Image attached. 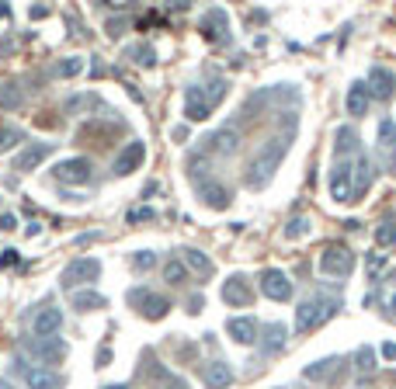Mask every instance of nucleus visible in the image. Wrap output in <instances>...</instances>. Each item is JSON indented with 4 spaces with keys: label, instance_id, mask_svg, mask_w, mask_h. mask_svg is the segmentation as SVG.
Segmentation results:
<instances>
[{
    "label": "nucleus",
    "instance_id": "nucleus-1",
    "mask_svg": "<svg viewBox=\"0 0 396 389\" xmlns=\"http://www.w3.org/2000/svg\"><path fill=\"white\" fill-rule=\"evenodd\" d=\"M289 146H292V132H278V136H272V139L257 150V157L250 160V167H247V174H243V184L254 188V191H261V188L275 177L278 167H281Z\"/></svg>",
    "mask_w": 396,
    "mask_h": 389
},
{
    "label": "nucleus",
    "instance_id": "nucleus-2",
    "mask_svg": "<svg viewBox=\"0 0 396 389\" xmlns=\"http://www.w3.org/2000/svg\"><path fill=\"white\" fill-rule=\"evenodd\" d=\"M337 296H313V299H306V303H299V309H296V330L299 334H310V330H317L320 323H327L334 313H337Z\"/></svg>",
    "mask_w": 396,
    "mask_h": 389
},
{
    "label": "nucleus",
    "instance_id": "nucleus-3",
    "mask_svg": "<svg viewBox=\"0 0 396 389\" xmlns=\"http://www.w3.org/2000/svg\"><path fill=\"white\" fill-rule=\"evenodd\" d=\"M355 271V251L348 247V244H327L323 251H320V275H327V278H348Z\"/></svg>",
    "mask_w": 396,
    "mask_h": 389
},
{
    "label": "nucleus",
    "instance_id": "nucleus-4",
    "mask_svg": "<svg viewBox=\"0 0 396 389\" xmlns=\"http://www.w3.org/2000/svg\"><path fill=\"white\" fill-rule=\"evenodd\" d=\"M98 275H101V261L98 258H77V261H70V264L63 268L59 285H63V289H80V285L98 282Z\"/></svg>",
    "mask_w": 396,
    "mask_h": 389
},
{
    "label": "nucleus",
    "instance_id": "nucleus-5",
    "mask_svg": "<svg viewBox=\"0 0 396 389\" xmlns=\"http://www.w3.org/2000/svg\"><path fill=\"white\" fill-rule=\"evenodd\" d=\"M129 303L136 306L146 320H163L167 309H170V299H163V296L150 292V289H132V292H129Z\"/></svg>",
    "mask_w": 396,
    "mask_h": 389
},
{
    "label": "nucleus",
    "instance_id": "nucleus-6",
    "mask_svg": "<svg viewBox=\"0 0 396 389\" xmlns=\"http://www.w3.org/2000/svg\"><path fill=\"white\" fill-rule=\"evenodd\" d=\"M375 150H379V164H383V171L396 174V122L390 119V115L379 122V143H375Z\"/></svg>",
    "mask_w": 396,
    "mask_h": 389
},
{
    "label": "nucleus",
    "instance_id": "nucleus-7",
    "mask_svg": "<svg viewBox=\"0 0 396 389\" xmlns=\"http://www.w3.org/2000/svg\"><path fill=\"white\" fill-rule=\"evenodd\" d=\"M21 376H25V386L28 389H63L66 386V376H59L56 369H45V365H25L21 361Z\"/></svg>",
    "mask_w": 396,
    "mask_h": 389
},
{
    "label": "nucleus",
    "instance_id": "nucleus-8",
    "mask_svg": "<svg viewBox=\"0 0 396 389\" xmlns=\"http://www.w3.org/2000/svg\"><path fill=\"white\" fill-rule=\"evenodd\" d=\"M351 167L355 160H334L330 167V198L334 202H351Z\"/></svg>",
    "mask_w": 396,
    "mask_h": 389
},
{
    "label": "nucleus",
    "instance_id": "nucleus-9",
    "mask_svg": "<svg viewBox=\"0 0 396 389\" xmlns=\"http://www.w3.org/2000/svg\"><path fill=\"white\" fill-rule=\"evenodd\" d=\"M261 292H264L272 303H289V299H292V282H289L285 271L268 268V271L261 275Z\"/></svg>",
    "mask_w": 396,
    "mask_h": 389
},
{
    "label": "nucleus",
    "instance_id": "nucleus-10",
    "mask_svg": "<svg viewBox=\"0 0 396 389\" xmlns=\"http://www.w3.org/2000/svg\"><path fill=\"white\" fill-rule=\"evenodd\" d=\"M32 354L39 358L45 369H49V365H59V361L66 358V341H63V337H35V341H32Z\"/></svg>",
    "mask_w": 396,
    "mask_h": 389
},
{
    "label": "nucleus",
    "instance_id": "nucleus-11",
    "mask_svg": "<svg viewBox=\"0 0 396 389\" xmlns=\"http://www.w3.org/2000/svg\"><path fill=\"white\" fill-rule=\"evenodd\" d=\"M237 150H240V132L233 129V126L212 132V136L205 139V153H216V157H233Z\"/></svg>",
    "mask_w": 396,
    "mask_h": 389
},
{
    "label": "nucleus",
    "instance_id": "nucleus-12",
    "mask_svg": "<svg viewBox=\"0 0 396 389\" xmlns=\"http://www.w3.org/2000/svg\"><path fill=\"white\" fill-rule=\"evenodd\" d=\"M303 376L310 383H337L344 376V365H341V358H320V361L303 369Z\"/></svg>",
    "mask_w": 396,
    "mask_h": 389
},
{
    "label": "nucleus",
    "instance_id": "nucleus-13",
    "mask_svg": "<svg viewBox=\"0 0 396 389\" xmlns=\"http://www.w3.org/2000/svg\"><path fill=\"white\" fill-rule=\"evenodd\" d=\"M368 94L379 97V101H393L396 77H393L390 66H372V73H368Z\"/></svg>",
    "mask_w": 396,
    "mask_h": 389
},
{
    "label": "nucleus",
    "instance_id": "nucleus-14",
    "mask_svg": "<svg viewBox=\"0 0 396 389\" xmlns=\"http://www.w3.org/2000/svg\"><path fill=\"white\" fill-rule=\"evenodd\" d=\"M223 303H230V306L254 303V289H250V282H247L243 275H230V278L223 282Z\"/></svg>",
    "mask_w": 396,
    "mask_h": 389
},
{
    "label": "nucleus",
    "instance_id": "nucleus-15",
    "mask_svg": "<svg viewBox=\"0 0 396 389\" xmlns=\"http://www.w3.org/2000/svg\"><path fill=\"white\" fill-rule=\"evenodd\" d=\"M56 177L66 184H87L91 181V160L87 157H70L63 164H56Z\"/></svg>",
    "mask_w": 396,
    "mask_h": 389
},
{
    "label": "nucleus",
    "instance_id": "nucleus-16",
    "mask_svg": "<svg viewBox=\"0 0 396 389\" xmlns=\"http://www.w3.org/2000/svg\"><path fill=\"white\" fill-rule=\"evenodd\" d=\"M372 177H375V171H372V160H368L365 153H358L355 167H351V202H358V198L372 188Z\"/></svg>",
    "mask_w": 396,
    "mask_h": 389
},
{
    "label": "nucleus",
    "instance_id": "nucleus-17",
    "mask_svg": "<svg viewBox=\"0 0 396 389\" xmlns=\"http://www.w3.org/2000/svg\"><path fill=\"white\" fill-rule=\"evenodd\" d=\"M185 115H188V122H205L212 115V104H209L202 87H188L185 90Z\"/></svg>",
    "mask_w": 396,
    "mask_h": 389
},
{
    "label": "nucleus",
    "instance_id": "nucleus-18",
    "mask_svg": "<svg viewBox=\"0 0 396 389\" xmlns=\"http://www.w3.org/2000/svg\"><path fill=\"white\" fill-rule=\"evenodd\" d=\"M334 139H337L334 143V160H351V157L361 153V139H358L355 126H341Z\"/></svg>",
    "mask_w": 396,
    "mask_h": 389
},
{
    "label": "nucleus",
    "instance_id": "nucleus-19",
    "mask_svg": "<svg viewBox=\"0 0 396 389\" xmlns=\"http://www.w3.org/2000/svg\"><path fill=\"white\" fill-rule=\"evenodd\" d=\"M63 327V309H56V306H45L35 313V320H32V330H35V337H56V330Z\"/></svg>",
    "mask_w": 396,
    "mask_h": 389
},
{
    "label": "nucleus",
    "instance_id": "nucleus-20",
    "mask_svg": "<svg viewBox=\"0 0 396 389\" xmlns=\"http://www.w3.org/2000/svg\"><path fill=\"white\" fill-rule=\"evenodd\" d=\"M226 330H230V337L237 345H243V347L257 345V323H254V316H230L226 320Z\"/></svg>",
    "mask_w": 396,
    "mask_h": 389
},
{
    "label": "nucleus",
    "instance_id": "nucleus-21",
    "mask_svg": "<svg viewBox=\"0 0 396 389\" xmlns=\"http://www.w3.org/2000/svg\"><path fill=\"white\" fill-rule=\"evenodd\" d=\"M146 160V146L139 143V139H132L125 150L119 153V160H115V174L119 177H125V174H132V171H139V164Z\"/></svg>",
    "mask_w": 396,
    "mask_h": 389
},
{
    "label": "nucleus",
    "instance_id": "nucleus-22",
    "mask_svg": "<svg viewBox=\"0 0 396 389\" xmlns=\"http://www.w3.org/2000/svg\"><path fill=\"white\" fill-rule=\"evenodd\" d=\"M198 198H202L209 209H216V213L230 209V191H226L219 181H202V184H198Z\"/></svg>",
    "mask_w": 396,
    "mask_h": 389
},
{
    "label": "nucleus",
    "instance_id": "nucleus-23",
    "mask_svg": "<svg viewBox=\"0 0 396 389\" xmlns=\"http://www.w3.org/2000/svg\"><path fill=\"white\" fill-rule=\"evenodd\" d=\"M202 383L209 389H226L233 383V369H230L226 361H209V365L202 369Z\"/></svg>",
    "mask_w": 396,
    "mask_h": 389
},
{
    "label": "nucleus",
    "instance_id": "nucleus-24",
    "mask_svg": "<svg viewBox=\"0 0 396 389\" xmlns=\"http://www.w3.org/2000/svg\"><path fill=\"white\" fill-rule=\"evenodd\" d=\"M368 101H372V94H368V84H351V90H348V115H355V119H361L365 112H368Z\"/></svg>",
    "mask_w": 396,
    "mask_h": 389
},
{
    "label": "nucleus",
    "instance_id": "nucleus-25",
    "mask_svg": "<svg viewBox=\"0 0 396 389\" xmlns=\"http://www.w3.org/2000/svg\"><path fill=\"white\" fill-rule=\"evenodd\" d=\"M49 153H52V143H42V146L35 143V146H28V150L14 160V167H18V171H32V167H35V164H42Z\"/></svg>",
    "mask_w": 396,
    "mask_h": 389
},
{
    "label": "nucleus",
    "instance_id": "nucleus-26",
    "mask_svg": "<svg viewBox=\"0 0 396 389\" xmlns=\"http://www.w3.org/2000/svg\"><path fill=\"white\" fill-rule=\"evenodd\" d=\"M181 261H185V268H192V271L202 275V278H209V275L216 271V268H212V261L205 258L202 251H195V247H185V251H181Z\"/></svg>",
    "mask_w": 396,
    "mask_h": 389
},
{
    "label": "nucleus",
    "instance_id": "nucleus-27",
    "mask_svg": "<svg viewBox=\"0 0 396 389\" xmlns=\"http://www.w3.org/2000/svg\"><path fill=\"white\" fill-rule=\"evenodd\" d=\"M202 32L209 35V39H226V11H209L205 14V21H202Z\"/></svg>",
    "mask_w": 396,
    "mask_h": 389
},
{
    "label": "nucleus",
    "instance_id": "nucleus-28",
    "mask_svg": "<svg viewBox=\"0 0 396 389\" xmlns=\"http://www.w3.org/2000/svg\"><path fill=\"white\" fill-rule=\"evenodd\" d=\"M285 334H289V330H285L281 323H268V327H264V354H278V351L285 347Z\"/></svg>",
    "mask_w": 396,
    "mask_h": 389
},
{
    "label": "nucleus",
    "instance_id": "nucleus-29",
    "mask_svg": "<svg viewBox=\"0 0 396 389\" xmlns=\"http://www.w3.org/2000/svg\"><path fill=\"white\" fill-rule=\"evenodd\" d=\"M70 306L77 309V313H91V309H105V296H98V292H77L74 299H70Z\"/></svg>",
    "mask_w": 396,
    "mask_h": 389
},
{
    "label": "nucleus",
    "instance_id": "nucleus-30",
    "mask_svg": "<svg viewBox=\"0 0 396 389\" xmlns=\"http://www.w3.org/2000/svg\"><path fill=\"white\" fill-rule=\"evenodd\" d=\"M163 282H170V285L188 282V268H185V261H167V264H163Z\"/></svg>",
    "mask_w": 396,
    "mask_h": 389
},
{
    "label": "nucleus",
    "instance_id": "nucleus-31",
    "mask_svg": "<svg viewBox=\"0 0 396 389\" xmlns=\"http://www.w3.org/2000/svg\"><path fill=\"white\" fill-rule=\"evenodd\" d=\"M310 219L306 216H296V219H289V226H285V240H303V237H310Z\"/></svg>",
    "mask_w": 396,
    "mask_h": 389
},
{
    "label": "nucleus",
    "instance_id": "nucleus-32",
    "mask_svg": "<svg viewBox=\"0 0 396 389\" xmlns=\"http://www.w3.org/2000/svg\"><path fill=\"white\" fill-rule=\"evenodd\" d=\"M185 167H188V177H192L195 184H202V181H209V177H205V171H209V157H202V153H195V157H188V164H185Z\"/></svg>",
    "mask_w": 396,
    "mask_h": 389
},
{
    "label": "nucleus",
    "instance_id": "nucleus-33",
    "mask_svg": "<svg viewBox=\"0 0 396 389\" xmlns=\"http://www.w3.org/2000/svg\"><path fill=\"white\" fill-rule=\"evenodd\" d=\"M0 108H4V112L21 108V90H18V84H4L0 87Z\"/></svg>",
    "mask_w": 396,
    "mask_h": 389
},
{
    "label": "nucleus",
    "instance_id": "nucleus-34",
    "mask_svg": "<svg viewBox=\"0 0 396 389\" xmlns=\"http://www.w3.org/2000/svg\"><path fill=\"white\" fill-rule=\"evenodd\" d=\"M355 365H358L361 376H372V372H375V351H372V347H358Z\"/></svg>",
    "mask_w": 396,
    "mask_h": 389
},
{
    "label": "nucleus",
    "instance_id": "nucleus-35",
    "mask_svg": "<svg viewBox=\"0 0 396 389\" xmlns=\"http://www.w3.org/2000/svg\"><path fill=\"white\" fill-rule=\"evenodd\" d=\"M83 108H98V97L94 94H80V97H70L66 101V115H77Z\"/></svg>",
    "mask_w": 396,
    "mask_h": 389
},
{
    "label": "nucleus",
    "instance_id": "nucleus-36",
    "mask_svg": "<svg viewBox=\"0 0 396 389\" xmlns=\"http://www.w3.org/2000/svg\"><path fill=\"white\" fill-rule=\"evenodd\" d=\"M132 268H136V271H153V268H157V254H153V251H136Z\"/></svg>",
    "mask_w": 396,
    "mask_h": 389
},
{
    "label": "nucleus",
    "instance_id": "nucleus-37",
    "mask_svg": "<svg viewBox=\"0 0 396 389\" xmlns=\"http://www.w3.org/2000/svg\"><path fill=\"white\" fill-rule=\"evenodd\" d=\"M129 56H136L139 66H153V63H157V52H153L150 45H136V49H129Z\"/></svg>",
    "mask_w": 396,
    "mask_h": 389
},
{
    "label": "nucleus",
    "instance_id": "nucleus-38",
    "mask_svg": "<svg viewBox=\"0 0 396 389\" xmlns=\"http://www.w3.org/2000/svg\"><path fill=\"white\" fill-rule=\"evenodd\" d=\"M383 309H386V313H393V316H396V278H393V282H386V285H383Z\"/></svg>",
    "mask_w": 396,
    "mask_h": 389
},
{
    "label": "nucleus",
    "instance_id": "nucleus-39",
    "mask_svg": "<svg viewBox=\"0 0 396 389\" xmlns=\"http://www.w3.org/2000/svg\"><path fill=\"white\" fill-rule=\"evenodd\" d=\"M375 240H379L383 247H396V229H393V222L379 226V229H375Z\"/></svg>",
    "mask_w": 396,
    "mask_h": 389
},
{
    "label": "nucleus",
    "instance_id": "nucleus-40",
    "mask_svg": "<svg viewBox=\"0 0 396 389\" xmlns=\"http://www.w3.org/2000/svg\"><path fill=\"white\" fill-rule=\"evenodd\" d=\"M80 70H83V63H80V59H63V63L56 66V73H59V77H77Z\"/></svg>",
    "mask_w": 396,
    "mask_h": 389
},
{
    "label": "nucleus",
    "instance_id": "nucleus-41",
    "mask_svg": "<svg viewBox=\"0 0 396 389\" xmlns=\"http://www.w3.org/2000/svg\"><path fill=\"white\" fill-rule=\"evenodd\" d=\"M205 97H209V104H219V101L226 97V80H216V84H209Z\"/></svg>",
    "mask_w": 396,
    "mask_h": 389
},
{
    "label": "nucleus",
    "instance_id": "nucleus-42",
    "mask_svg": "<svg viewBox=\"0 0 396 389\" xmlns=\"http://www.w3.org/2000/svg\"><path fill=\"white\" fill-rule=\"evenodd\" d=\"M18 143H21V132L18 129H0V153L11 150V146H18Z\"/></svg>",
    "mask_w": 396,
    "mask_h": 389
},
{
    "label": "nucleus",
    "instance_id": "nucleus-43",
    "mask_svg": "<svg viewBox=\"0 0 396 389\" xmlns=\"http://www.w3.org/2000/svg\"><path fill=\"white\" fill-rule=\"evenodd\" d=\"M157 389H192L185 379H177V376H163V383H160Z\"/></svg>",
    "mask_w": 396,
    "mask_h": 389
},
{
    "label": "nucleus",
    "instance_id": "nucleus-44",
    "mask_svg": "<svg viewBox=\"0 0 396 389\" xmlns=\"http://www.w3.org/2000/svg\"><path fill=\"white\" fill-rule=\"evenodd\" d=\"M379 268H386V254H372V258H368V271H372V278L379 275Z\"/></svg>",
    "mask_w": 396,
    "mask_h": 389
},
{
    "label": "nucleus",
    "instance_id": "nucleus-45",
    "mask_svg": "<svg viewBox=\"0 0 396 389\" xmlns=\"http://www.w3.org/2000/svg\"><path fill=\"white\" fill-rule=\"evenodd\" d=\"M157 213L153 209H136V213H129V222H146V219H153Z\"/></svg>",
    "mask_w": 396,
    "mask_h": 389
},
{
    "label": "nucleus",
    "instance_id": "nucleus-46",
    "mask_svg": "<svg viewBox=\"0 0 396 389\" xmlns=\"http://www.w3.org/2000/svg\"><path fill=\"white\" fill-rule=\"evenodd\" d=\"M14 226H18V216L14 213H4L0 216V229H14Z\"/></svg>",
    "mask_w": 396,
    "mask_h": 389
},
{
    "label": "nucleus",
    "instance_id": "nucleus-47",
    "mask_svg": "<svg viewBox=\"0 0 396 389\" xmlns=\"http://www.w3.org/2000/svg\"><path fill=\"white\" fill-rule=\"evenodd\" d=\"M383 358H390V361H393V358H396V345H383Z\"/></svg>",
    "mask_w": 396,
    "mask_h": 389
},
{
    "label": "nucleus",
    "instance_id": "nucleus-48",
    "mask_svg": "<svg viewBox=\"0 0 396 389\" xmlns=\"http://www.w3.org/2000/svg\"><path fill=\"white\" fill-rule=\"evenodd\" d=\"M18 261V251H4V264H14Z\"/></svg>",
    "mask_w": 396,
    "mask_h": 389
},
{
    "label": "nucleus",
    "instance_id": "nucleus-49",
    "mask_svg": "<svg viewBox=\"0 0 396 389\" xmlns=\"http://www.w3.org/2000/svg\"><path fill=\"white\" fill-rule=\"evenodd\" d=\"M105 389H125V386H105Z\"/></svg>",
    "mask_w": 396,
    "mask_h": 389
}]
</instances>
